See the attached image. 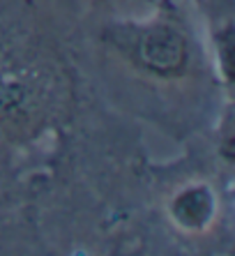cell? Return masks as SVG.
I'll return each mask as SVG.
<instances>
[{
  "instance_id": "6da1fadb",
  "label": "cell",
  "mask_w": 235,
  "mask_h": 256,
  "mask_svg": "<svg viewBox=\"0 0 235 256\" xmlns=\"http://www.w3.org/2000/svg\"><path fill=\"white\" fill-rule=\"evenodd\" d=\"M132 56L154 76H176L187 62V42L182 32L173 26L152 24L134 35Z\"/></svg>"
},
{
  "instance_id": "7a4b0ae2",
  "label": "cell",
  "mask_w": 235,
  "mask_h": 256,
  "mask_svg": "<svg viewBox=\"0 0 235 256\" xmlns=\"http://www.w3.org/2000/svg\"><path fill=\"white\" fill-rule=\"evenodd\" d=\"M212 210L214 201L206 187H187L173 201V217L187 228L203 226L212 217Z\"/></svg>"
}]
</instances>
